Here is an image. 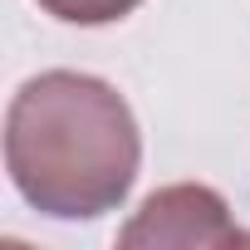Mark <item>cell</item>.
I'll use <instances>...</instances> for the list:
<instances>
[{"label": "cell", "instance_id": "6da1fadb", "mask_svg": "<svg viewBox=\"0 0 250 250\" xmlns=\"http://www.w3.org/2000/svg\"><path fill=\"white\" fill-rule=\"evenodd\" d=\"M143 167L138 118L108 79L44 69L5 108L10 187L49 221H98L128 201Z\"/></svg>", "mask_w": 250, "mask_h": 250}, {"label": "cell", "instance_id": "3957f363", "mask_svg": "<svg viewBox=\"0 0 250 250\" xmlns=\"http://www.w3.org/2000/svg\"><path fill=\"white\" fill-rule=\"evenodd\" d=\"M143 0H40V10L64 20V25H113L128 20Z\"/></svg>", "mask_w": 250, "mask_h": 250}, {"label": "cell", "instance_id": "7a4b0ae2", "mask_svg": "<svg viewBox=\"0 0 250 250\" xmlns=\"http://www.w3.org/2000/svg\"><path fill=\"white\" fill-rule=\"evenodd\" d=\"M123 245H235L240 226L230 221V206L221 191L201 182H177L152 191L133 221L118 230Z\"/></svg>", "mask_w": 250, "mask_h": 250}]
</instances>
